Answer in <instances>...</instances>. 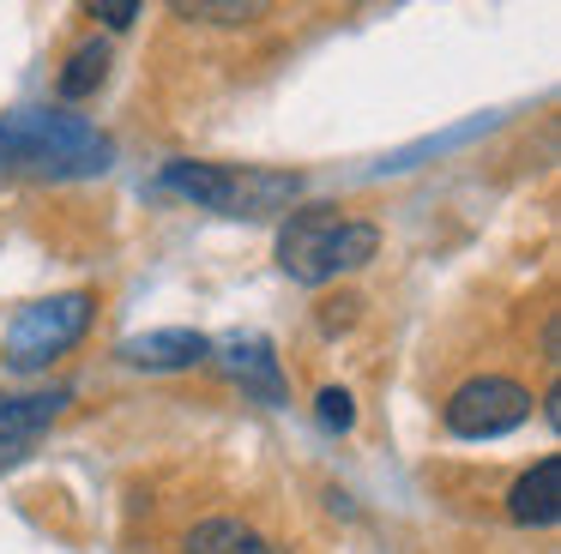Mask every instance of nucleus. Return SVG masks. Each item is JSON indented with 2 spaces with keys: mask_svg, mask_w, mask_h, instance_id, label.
<instances>
[{
  "mask_svg": "<svg viewBox=\"0 0 561 554\" xmlns=\"http://www.w3.org/2000/svg\"><path fill=\"white\" fill-rule=\"evenodd\" d=\"M110 79V43H79L73 55H67V67H61V96L67 103H79V96H91L98 84Z\"/></svg>",
  "mask_w": 561,
  "mask_h": 554,
  "instance_id": "9b49d317",
  "label": "nucleus"
},
{
  "mask_svg": "<svg viewBox=\"0 0 561 554\" xmlns=\"http://www.w3.org/2000/svg\"><path fill=\"white\" fill-rule=\"evenodd\" d=\"M531 416V392L519 380H501V373H483V380H465L459 392L440 404V422L459 440H495V434L519 428Z\"/></svg>",
  "mask_w": 561,
  "mask_h": 554,
  "instance_id": "39448f33",
  "label": "nucleus"
},
{
  "mask_svg": "<svg viewBox=\"0 0 561 554\" xmlns=\"http://www.w3.org/2000/svg\"><path fill=\"white\" fill-rule=\"evenodd\" d=\"M513 524H556L561 518V458H537L519 482L507 488Z\"/></svg>",
  "mask_w": 561,
  "mask_h": 554,
  "instance_id": "6e6552de",
  "label": "nucleus"
},
{
  "mask_svg": "<svg viewBox=\"0 0 561 554\" xmlns=\"http://www.w3.org/2000/svg\"><path fill=\"white\" fill-rule=\"evenodd\" d=\"M91 313H98V296H91V289H67V296L31 301V308L7 325V368H49L55 356H67V349L91 332Z\"/></svg>",
  "mask_w": 561,
  "mask_h": 554,
  "instance_id": "20e7f679",
  "label": "nucleus"
},
{
  "mask_svg": "<svg viewBox=\"0 0 561 554\" xmlns=\"http://www.w3.org/2000/svg\"><path fill=\"white\" fill-rule=\"evenodd\" d=\"M187 554H290V549H278V542L260 536L242 518H206V524H194V536H187Z\"/></svg>",
  "mask_w": 561,
  "mask_h": 554,
  "instance_id": "1a4fd4ad",
  "label": "nucleus"
},
{
  "mask_svg": "<svg viewBox=\"0 0 561 554\" xmlns=\"http://www.w3.org/2000/svg\"><path fill=\"white\" fill-rule=\"evenodd\" d=\"M187 19H224V24H236V19H254L260 7H206V0H199V7H182Z\"/></svg>",
  "mask_w": 561,
  "mask_h": 554,
  "instance_id": "4468645a",
  "label": "nucleus"
},
{
  "mask_svg": "<svg viewBox=\"0 0 561 554\" xmlns=\"http://www.w3.org/2000/svg\"><path fill=\"white\" fill-rule=\"evenodd\" d=\"M218 368L230 373L242 392H254L260 404H284V368H278V349L266 344L260 332H230L224 344H211Z\"/></svg>",
  "mask_w": 561,
  "mask_h": 554,
  "instance_id": "423d86ee",
  "label": "nucleus"
},
{
  "mask_svg": "<svg viewBox=\"0 0 561 554\" xmlns=\"http://www.w3.org/2000/svg\"><path fill=\"white\" fill-rule=\"evenodd\" d=\"M163 187L194 199L199 211H218V217H266V211H284L302 181L278 175V169H230V163L175 157V163H163Z\"/></svg>",
  "mask_w": 561,
  "mask_h": 554,
  "instance_id": "7ed1b4c3",
  "label": "nucleus"
},
{
  "mask_svg": "<svg viewBox=\"0 0 561 554\" xmlns=\"http://www.w3.org/2000/svg\"><path fill=\"white\" fill-rule=\"evenodd\" d=\"M314 416L327 422L332 434H344V428H356V404H351V392L344 385H327V392L314 397Z\"/></svg>",
  "mask_w": 561,
  "mask_h": 554,
  "instance_id": "f8f14e48",
  "label": "nucleus"
},
{
  "mask_svg": "<svg viewBox=\"0 0 561 554\" xmlns=\"http://www.w3.org/2000/svg\"><path fill=\"white\" fill-rule=\"evenodd\" d=\"M19 458H25V440H7V434H0V470H13Z\"/></svg>",
  "mask_w": 561,
  "mask_h": 554,
  "instance_id": "2eb2a0df",
  "label": "nucleus"
},
{
  "mask_svg": "<svg viewBox=\"0 0 561 554\" xmlns=\"http://www.w3.org/2000/svg\"><path fill=\"white\" fill-rule=\"evenodd\" d=\"M122 356L134 368H151V373H170V368H194V361L211 356V337L194 332V325H170V332H146V337H127Z\"/></svg>",
  "mask_w": 561,
  "mask_h": 554,
  "instance_id": "0eeeda50",
  "label": "nucleus"
},
{
  "mask_svg": "<svg viewBox=\"0 0 561 554\" xmlns=\"http://www.w3.org/2000/svg\"><path fill=\"white\" fill-rule=\"evenodd\" d=\"M110 157L115 145L85 115H67V108H13V115H0V169H13V175H43V181L103 175Z\"/></svg>",
  "mask_w": 561,
  "mask_h": 554,
  "instance_id": "f257e3e1",
  "label": "nucleus"
},
{
  "mask_svg": "<svg viewBox=\"0 0 561 554\" xmlns=\"http://www.w3.org/2000/svg\"><path fill=\"white\" fill-rule=\"evenodd\" d=\"M380 253V229L363 217H344L339 205H308L290 211V223L278 229V265L296 284H332L344 272H363Z\"/></svg>",
  "mask_w": 561,
  "mask_h": 554,
  "instance_id": "f03ea898",
  "label": "nucleus"
},
{
  "mask_svg": "<svg viewBox=\"0 0 561 554\" xmlns=\"http://www.w3.org/2000/svg\"><path fill=\"white\" fill-rule=\"evenodd\" d=\"M543 422H549V428H561V385H549V392H543Z\"/></svg>",
  "mask_w": 561,
  "mask_h": 554,
  "instance_id": "dca6fc26",
  "label": "nucleus"
},
{
  "mask_svg": "<svg viewBox=\"0 0 561 554\" xmlns=\"http://www.w3.org/2000/svg\"><path fill=\"white\" fill-rule=\"evenodd\" d=\"M98 19L110 24V31H127V24L139 19V0H103V7H98Z\"/></svg>",
  "mask_w": 561,
  "mask_h": 554,
  "instance_id": "ddd939ff",
  "label": "nucleus"
},
{
  "mask_svg": "<svg viewBox=\"0 0 561 554\" xmlns=\"http://www.w3.org/2000/svg\"><path fill=\"white\" fill-rule=\"evenodd\" d=\"M73 404V392H31V397H0V434L7 440H31L37 428H49L61 409Z\"/></svg>",
  "mask_w": 561,
  "mask_h": 554,
  "instance_id": "9d476101",
  "label": "nucleus"
}]
</instances>
